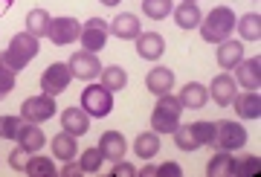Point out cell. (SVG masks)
Segmentation results:
<instances>
[{"label": "cell", "mask_w": 261, "mask_h": 177, "mask_svg": "<svg viewBox=\"0 0 261 177\" xmlns=\"http://www.w3.org/2000/svg\"><path fill=\"white\" fill-rule=\"evenodd\" d=\"M137 53H140V58L157 61V58H163V53H166V41H163L160 32H142V35L137 38Z\"/></svg>", "instance_id": "cell-16"}, {"label": "cell", "mask_w": 261, "mask_h": 177, "mask_svg": "<svg viewBox=\"0 0 261 177\" xmlns=\"http://www.w3.org/2000/svg\"><path fill=\"white\" fill-rule=\"evenodd\" d=\"M183 3H197V0H183Z\"/></svg>", "instance_id": "cell-42"}, {"label": "cell", "mask_w": 261, "mask_h": 177, "mask_svg": "<svg viewBox=\"0 0 261 177\" xmlns=\"http://www.w3.org/2000/svg\"><path fill=\"white\" fill-rule=\"evenodd\" d=\"M180 105L183 108H189V111H197V108H203L206 99H209V90H206L200 82H189L183 84V90H180Z\"/></svg>", "instance_id": "cell-21"}, {"label": "cell", "mask_w": 261, "mask_h": 177, "mask_svg": "<svg viewBox=\"0 0 261 177\" xmlns=\"http://www.w3.org/2000/svg\"><path fill=\"white\" fill-rule=\"evenodd\" d=\"M247 142V128L241 122H215V140L212 145H218L221 151H238Z\"/></svg>", "instance_id": "cell-6"}, {"label": "cell", "mask_w": 261, "mask_h": 177, "mask_svg": "<svg viewBox=\"0 0 261 177\" xmlns=\"http://www.w3.org/2000/svg\"><path fill=\"white\" fill-rule=\"evenodd\" d=\"M58 174H64V177H79V174H82V166H79V163H73V160H67V166L61 168Z\"/></svg>", "instance_id": "cell-39"}, {"label": "cell", "mask_w": 261, "mask_h": 177, "mask_svg": "<svg viewBox=\"0 0 261 177\" xmlns=\"http://www.w3.org/2000/svg\"><path fill=\"white\" fill-rule=\"evenodd\" d=\"M53 154H56V160H61V163H67V160H73L75 154H79V142H75L73 134H67V131H61L58 137H53Z\"/></svg>", "instance_id": "cell-23"}, {"label": "cell", "mask_w": 261, "mask_h": 177, "mask_svg": "<svg viewBox=\"0 0 261 177\" xmlns=\"http://www.w3.org/2000/svg\"><path fill=\"white\" fill-rule=\"evenodd\" d=\"M79 32H82V23L75 18H53L47 29V38L56 47H67V44H73L79 38Z\"/></svg>", "instance_id": "cell-8"}, {"label": "cell", "mask_w": 261, "mask_h": 177, "mask_svg": "<svg viewBox=\"0 0 261 177\" xmlns=\"http://www.w3.org/2000/svg\"><path fill=\"white\" fill-rule=\"evenodd\" d=\"M12 3H15V0H0V18H3V15L12 9Z\"/></svg>", "instance_id": "cell-40"}, {"label": "cell", "mask_w": 261, "mask_h": 177, "mask_svg": "<svg viewBox=\"0 0 261 177\" xmlns=\"http://www.w3.org/2000/svg\"><path fill=\"white\" fill-rule=\"evenodd\" d=\"M61 125H64L67 134L82 137V134H87V128H90V116L84 113V108H67V111L61 113Z\"/></svg>", "instance_id": "cell-19"}, {"label": "cell", "mask_w": 261, "mask_h": 177, "mask_svg": "<svg viewBox=\"0 0 261 177\" xmlns=\"http://www.w3.org/2000/svg\"><path fill=\"white\" fill-rule=\"evenodd\" d=\"M235 93H238V84H235V79L229 73H218L212 79V84H209V96H212L221 108H229Z\"/></svg>", "instance_id": "cell-12"}, {"label": "cell", "mask_w": 261, "mask_h": 177, "mask_svg": "<svg viewBox=\"0 0 261 177\" xmlns=\"http://www.w3.org/2000/svg\"><path fill=\"white\" fill-rule=\"evenodd\" d=\"M70 79H73L70 64H49L47 70H44V75H41V87H44V93L58 96L70 87Z\"/></svg>", "instance_id": "cell-9"}, {"label": "cell", "mask_w": 261, "mask_h": 177, "mask_svg": "<svg viewBox=\"0 0 261 177\" xmlns=\"http://www.w3.org/2000/svg\"><path fill=\"white\" fill-rule=\"evenodd\" d=\"M12 90H15V73H6V70H0V99H6Z\"/></svg>", "instance_id": "cell-36"}, {"label": "cell", "mask_w": 261, "mask_h": 177, "mask_svg": "<svg viewBox=\"0 0 261 177\" xmlns=\"http://www.w3.org/2000/svg\"><path fill=\"white\" fill-rule=\"evenodd\" d=\"M232 105H235V111H238L241 119H258L261 116V96H258V90H247V93H241V96L235 93Z\"/></svg>", "instance_id": "cell-18"}, {"label": "cell", "mask_w": 261, "mask_h": 177, "mask_svg": "<svg viewBox=\"0 0 261 177\" xmlns=\"http://www.w3.org/2000/svg\"><path fill=\"white\" fill-rule=\"evenodd\" d=\"M49 15L47 9H32L27 15V32L29 35H35V38H47V29H49Z\"/></svg>", "instance_id": "cell-27"}, {"label": "cell", "mask_w": 261, "mask_h": 177, "mask_svg": "<svg viewBox=\"0 0 261 177\" xmlns=\"http://www.w3.org/2000/svg\"><path fill=\"white\" fill-rule=\"evenodd\" d=\"M232 151H218L209 166H206V174L209 177H232Z\"/></svg>", "instance_id": "cell-25"}, {"label": "cell", "mask_w": 261, "mask_h": 177, "mask_svg": "<svg viewBox=\"0 0 261 177\" xmlns=\"http://www.w3.org/2000/svg\"><path fill=\"white\" fill-rule=\"evenodd\" d=\"M235 27H238L244 41H258L261 38V15L258 12H250V15H244L241 20H235Z\"/></svg>", "instance_id": "cell-26"}, {"label": "cell", "mask_w": 261, "mask_h": 177, "mask_svg": "<svg viewBox=\"0 0 261 177\" xmlns=\"http://www.w3.org/2000/svg\"><path fill=\"white\" fill-rule=\"evenodd\" d=\"M142 12L151 20H163L171 15V0H142Z\"/></svg>", "instance_id": "cell-31"}, {"label": "cell", "mask_w": 261, "mask_h": 177, "mask_svg": "<svg viewBox=\"0 0 261 177\" xmlns=\"http://www.w3.org/2000/svg\"><path fill=\"white\" fill-rule=\"evenodd\" d=\"M215 140V122H192V125H177L174 142L180 151H197L200 145H212Z\"/></svg>", "instance_id": "cell-4"}, {"label": "cell", "mask_w": 261, "mask_h": 177, "mask_svg": "<svg viewBox=\"0 0 261 177\" xmlns=\"http://www.w3.org/2000/svg\"><path fill=\"white\" fill-rule=\"evenodd\" d=\"M111 32L116 38H122V41H137V38L142 35L140 32V18L137 15H116V20L111 23Z\"/></svg>", "instance_id": "cell-20"}, {"label": "cell", "mask_w": 261, "mask_h": 177, "mask_svg": "<svg viewBox=\"0 0 261 177\" xmlns=\"http://www.w3.org/2000/svg\"><path fill=\"white\" fill-rule=\"evenodd\" d=\"M23 171H27L29 177H53V174H58V168L53 166L49 157H29Z\"/></svg>", "instance_id": "cell-30"}, {"label": "cell", "mask_w": 261, "mask_h": 177, "mask_svg": "<svg viewBox=\"0 0 261 177\" xmlns=\"http://www.w3.org/2000/svg\"><path fill=\"white\" fill-rule=\"evenodd\" d=\"M180 113H183V105H180L177 96L163 93L157 108H154V113H151V128H154V134H174L180 125Z\"/></svg>", "instance_id": "cell-3"}, {"label": "cell", "mask_w": 261, "mask_h": 177, "mask_svg": "<svg viewBox=\"0 0 261 177\" xmlns=\"http://www.w3.org/2000/svg\"><path fill=\"white\" fill-rule=\"evenodd\" d=\"M238 61H244V47L238 44V41H221V49H218V64H221V70H232V67H238Z\"/></svg>", "instance_id": "cell-22"}, {"label": "cell", "mask_w": 261, "mask_h": 177, "mask_svg": "<svg viewBox=\"0 0 261 177\" xmlns=\"http://www.w3.org/2000/svg\"><path fill=\"white\" fill-rule=\"evenodd\" d=\"M44 131L38 128V122H27V125H20L18 131V148H23L27 154H38V151L44 148Z\"/></svg>", "instance_id": "cell-14"}, {"label": "cell", "mask_w": 261, "mask_h": 177, "mask_svg": "<svg viewBox=\"0 0 261 177\" xmlns=\"http://www.w3.org/2000/svg\"><path fill=\"white\" fill-rule=\"evenodd\" d=\"M183 168L177 163H163V166H154V177H180Z\"/></svg>", "instance_id": "cell-35"}, {"label": "cell", "mask_w": 261, "mask_h": 177, "mask_svg": "<svg viewBox=\"0 0 261 177\" xmlns=\"http://www.w3.org/2000/svg\"><path fill=\"white\" fill-rule=\"evenodd\" d=\"M235 12L229 6H215L206 18H200V35H203L206 44H221L232 35L235 29Z\"/></svg>", "instance_id": "cell-2"}, {"label": "cell", "mask_w": 261, "mask_h": 177, "mask_svg": "<svg viewBox=\"0 0 261 177\" xmlns=\"http://www.w3.org/2000/svg\"><path fill=\"white\" fill-rule=\"evenodd\" d=\"M102 151L99 148H87L82 154V160H79V166H82V174H96L99 168H102Z\"/></svg>", "instance_id": "cell-33"}, {"label": "cell", "mask_w": 261, "mask_h": 177, "mask_svg": "<svg viewBox=\"0 0 261 177\" xmlns=\"http://www.w3.org/2000/svg\"><path fill=\"white\" fill-rule=\"evenodd\" d=\"M134 151H137V157L151 160L160 151V134H154V131L140 134V137H137V142H134Z\"/></svg>", "instance_id": "cell-28"}, {"label": "cell", "mask_w": 261, "mask_h": 177, "mask_svg": "<svg viewBox=\"0 0 261 177\" xmlns=\"http://www.w3.org/2000/svg\"><path fill=\"white\" fill-rule=\"evenodd\" d=\"M261 171V160L255 157V154H250V157H241L232 163V174L235 177H250V174H258Z\"/></svg>", "instance_id": "cell-32"}, {"label": "cell", "mask_w": 261, "mask_h": 177, "mask_svg": "<svg viewBox=\"0 0 261 177\" xmlns=\"http://www.w3.org/2000/svg\"><path fill=\"white\" fill-rule=\"evenodd\" d=\"M200 9H197V3H180L177 9H174V20H177L180 29H195L200 27Z\"/></svg>", "instance_id": "cell-24"}, {"label": "cell", "mask_w": 261, "mask_h": 177, "mask_svg": "<svg viewBox=\"0 0 261 177\" xmlns=\"http://www.w3.org/2000/svg\"><path fill=\"white\" fill-rule=\"evenodd\" d=\"M38 38L29 35V32H20L9 41V49H3L0 53V70H6V73H20L23 67L38 56Z\"/></svg>", "instance_id": "cell-1"}, {"label": "cell", "mask_w": 261, "mask_h": 177, "mask_svg": "<svg viewBox=\"0 0 261 177\" xmlns=\"http://www.w3.org/2000/svg\"><path fill=\"white\" fill-rule=\"evenodd\" d=\"M238 79H235V84H241V87H247V90H258L261 87V58H247V61H238Z\"/></svg>", "instance_id": "cell-13"}, {"label": "cell", "mask_w": 261, "mask_h": 177, "mask_svg": "<svg viewBox=\"0 0 261 177\" xmlns=\"http://www.w3.org/2000/svg\"><path fill=\"white\" fill-rule=\"evenodd\" d=\"M102 6H116V3H122V0H99Z\"/></svg>", "instance_id": "cell-41"}, {"label": "cell", "mask_w": 261, "mask_h": 177, "mask_svg": "<svg viewBox=\"0 0 261 177\" xmlns=\"http://www.w3.org/2000/svg\"><path fill=\"white\" fill-rule=\"evenodd\" d=\"M145 87H148L154 96L171 93V87H174V73H171L168 67H154V70H148V75H145Z\"/></svg>", "instance_id": "cell-17"}, {"label": "cell", "mask_w": 261, "mask_h": 177, "mask_svg": "<svg viewBox=\"0 0 261 177\" xmlns=\"http://www.w3.org/2000/svg\"><path fill=\"white\" fill-rule=\"evenodd\" d=\"M82 108L87 116H96V119H102V116H108V113L113 111V96L108 87H102V84H87L82 93Z\"/></svg>", "instance_id": "cell-5"}, {"label": "cell", "mask_w": 261, "mask_h": 177, "mask_svg": "<svg viewBox=\"0 0 261 177\" xmlns=\"http://www.w3.org/2000/svg\"><path fill=\"white\" fill-rule=\"evenodd\" d=\"M99 151H102V157H105V160L116 163V160L125 157V151H128V142H125V137H122L119 131H105L102 140H99Z\"/></svg>", "instance_id": "cell-15"}, {"label": "cell", "mask_w": 261, "mask_h": 177, "mask_svg": "<svg viewBox=\"0 0 261 177\" xmlns=\"http://www.w3.org/2000/svg\"><path fill=\"white\" fill-rule=\"evenodd\" d=\"M23 122L18 116H0V140H18V131Z\"/></svg>", "instance_id": "cell-34"}, {"label": "cell", "mask_w": 261, "mask_h": 177, "mask_svg": "<svg viewBox=\"0 0 261 177\" xmlns=\"http://www.w3.org/2000/svg\"><path fill=\"white\" fill-rule=\"evenodd\" d=\"M102 87H108V90H122L125 84H128V75H125V70H122L119 64H111V67H102Z\"/></svg>", "instance_id": "cell-29"}, {"label": "cell", "mask_w": 261, "mask_h": 177, "mask_svg": "<svg viewBox=\"0 0 261 177\" xmlns=\"http://www.w3.org/2000/svg\"><path fill=\"white\" fill-rule=\"evenodd\" d=\"M27 160H29V154L23 148H15L9 154V166L15 168V171H23V168H27Z\"/></svg>", "instance_id": "cell-37"}, {"label": "cell", "mask_w": 261, "mask_h": 177, "mask_svg": "<svg viewBox=\"0 0 261 177\" xmlns=\"http://www.w3.org/2000/svg\"><path fill=\"white\" fill-rule=\"evenodd\" d=\"M70 73H73L75 79H84V82H90V79H96V75L102 73V64H99L96 53L79 49V53H73V56H70Z\"/></svg>", "instance_id": "cell-11"}, {"label": "cell", "mask_w": 261, "mask_h": 177, "mask_svg": "<svg viewBox=\"0 0 261 177\" xmlns=\"http://www.w3.org/2000/svg\"><path fill=\"white\" fill-rule=\"evenodd\" d=\"M20 113H23V119H29V122L53 119V116H56V96H49V93L32 96V99H27V102H23Z\"/></svg>", "instance_id": "cell-10"}, {"label": "cell", "mask_w": 261, "mask_h": 177, "mask_svg": "<svg viewBox=\"0 0 261 177\" xmlns=\"http://www.w3.org/2000/svg\"><path fill=\"white\" fill-rule=\"evenodd\" d=\"M108 32H111V23H105L102 18H90L79 32V41L87 53H99L108 44Z\"/></svg>", "instance_id": "cell-7"}, {"label": "cell", "mask_w": 261, "mask_h": 177, "mask_svg": "<svg viewBox=\"0 0 261 177\" xmlns=\"http://www.w3.org/2000/svg\"><path fill=\"white\" fill-rule=\"evenodd\" d=\"M140 171L130 166V163H122V160H116V166L111 168V177H137Z\"/></svg>", "instance_id": "cell-38"}]
</instances>
